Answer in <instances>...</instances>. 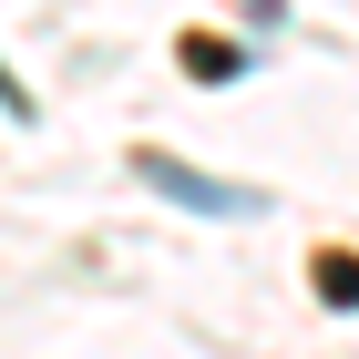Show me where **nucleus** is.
<instances>
[{
    "label": "nucleus",
    "mask_w": 359,
    "mask_h": 359,
    "mask_svg": "<svg viewBox=\"0 0 359 359\" xmlns=\"http://www.w3.org/2000/svg\"><path fill=\"white\" fill-rule=\"evenodd\" d=\"M134 175H144L154 195H175V205H195V216H267V195H236V185H216V175L175 165V154H144Z\"/></svg>",
    "instance_id": "obj_1"
},
{
    "label": "nucleus",
    "mask_w": 359,
    "mask_h": 359,
    "mask_svg": "<svg viewBox=\"0 0 359 359\" xmlns=\"http://www.w3.org/2000/svg\"><path fill=\"white\" fill-rule=\"evenodd\" d=\"M185 72H195V83H236V72H247V52H236V41H216V31H185Z\"/></svg>",
    "instance_id": "obj_2"
},
{
    "label": "nucleus",
    "mask_w": 359,
    "mask_h": 359,
    "mask_svg": "<svg viewBox=\"0 0 359 359\" xmlns=\"http://www.w3.org/2000/svg\"><path fill=\"white\" fill-rule=\"evenodd\" d=\"M0 103H11V123H31V93L11 83V62H0Z\"/></svg>",
    "instance_id": "obj_3"
}]
</instances>
